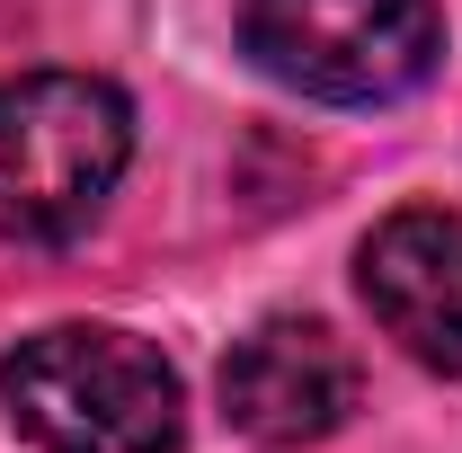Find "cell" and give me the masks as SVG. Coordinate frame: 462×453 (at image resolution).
<instances>
[{"instance_id": "cell-3", "label": "cell", "mask_w": 462, "mask_h": 453, "mask_svg": "<svg viewBox=\"0 0 462 453\" xmlns=\"http://www.w3.org/2000/svg\"><path fill=\"white\" fill-rule=\"evenodd\" d=\"M240 45L302 98L383 107L436 71L445 18L436 0H240Z\"/></svg>"}, {"instance_id": "cell-1", "label": "cell", "mask_w": 462, "mask_h": 453, "mask_svg": "<svg viewBox=\"0 0 462 453\" xmlns=\"http://www.w3.org/2000/svg\"><path fill=\"white\" fill-rule=\"evenodd\" d=\"M18 436L45 453H170L178 445V374L134 329H45L0 374Z\"/></svg>"}, {"instance_id": "cell-4", "label": "cell", "mask_w": 462, "mask_h": 453, "mask_svg": "<svg viewBox=\"0 0 462 453\" xmlns=\"http://www.w3.org/2000/svg\"><path fill=\"white\" fill-rule=\"evenodd\" d=\"M356 409V356L329 320H258L223 356V418L258 445H320Z\"/></svg>"}, {"instance_id": "cell-5", "label": "cell", "mask_w": 462, "mask_h": 453, "mask_svg": "<svg viewBox=\"0 0 462 453\" xmlns=\"http://www.w3.org/2000/svg\"><path fill=\"white\" fill-rule=\"evenodd\" d=\"M365 302L427 374H462V214L401 205L365 240Z\"/></svg>"}, {"instance_id": "cell-2", "label": "cell", "mask_w": 462, "mask_h": 453, "mask_svg": "<svg viewBox=\"0 0 462 453\" xmlns=\"http://www.w3.org/2000/svg\"><path fill=\"white\" fill-rule=\"evenodd\" d=\"M134 152V107L89 71L0 80V240H71Z\"/></svg>"}]
</instances>
